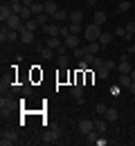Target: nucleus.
I'll use <instances>...</instances> for the list:
<instances>
[{
	"instance_id": "obj_24",
	"label": "nucleus",
	"mask_w": 135,
	"mask_h": 146,
	"mask_svg": "<svg viewBox=\"0 0 135 146\" xmlns=\"http://www.w3.org/2000/svg\"><path fill=\"white\" fill-rule=\"evenodd\" d=\"M131 81H133V79H131V74H119V86H122V88H128V86H131Z\"/></svg>"
},
{
	"instance_id": "obj_22",
	"label": "nucleus",
	"mask_w": 135,
	"mask_h": 146,
	"mask_svg": "<svg viewBox=\"0 0 135 146\" xmlns=\"http://www.w3.org/2000/svg\"><path fill=\"white\" fill-rule=\"evenodd\" d=\"M108 74H110V68H106V63L101 68H97V76L99 79H108Z\"/></svg>"
},
{
	"instance_id": "obj_40",
	"label": "nucleus",
	"mask_w": 135,
	"mask_h": 146,
	"mask_svg": "<svg viewBox=\"0 0 135 146\" xmlns=\"http://www.w3.org/2000/svg\"><path fill=\"white\" fill-rule=\"evenodd\" d=\"M23 5H25V7H32V5H34V0H23Z\"/></svg>"
},
{
	"instance_id": "obj_4",
	"label": "nucleus",
	"mask_w": 135,
	"mask_h": 146,
	"mask_svg": "<svg viewBox=\"0 0 135 146\" xmlns=\"http://www.w3.org/2000/svg\"><path fill=\"white\" fill-rule=\"evenodd\" d=\"M11 16H14V11H11V5H9V2H7V5H2V7H0V20H2V23H7Z\"/></svg>"
},
{
	"instance_id": "obj_39",
	"label": "nucleus",
	"mask_w": 135,
	"mask_h": 146,
	"mask_svg": "<svg viewBox=\"0 0 135 146\" xmlns=\"http://www.w3.org/2000/svg\"><path fill=\"white\" fill-rule=\"evenodd\" d=\"M65 52H68V47H65V45H61V47L57 50V54H65Z\"/></svg>"
},
{
	"instance_id": "obj_45",
	"label": "nucleus",
	"mask_w": 135,
	"mask_h": 146,
	"mask_svg": "<svg viewBox=\"0 0 135 146\" xmlns=\"http://www.w3.org/2000/svg\"><path fill=\"white\" fill-rule=\"evenodd\" d=\"M131 79H133V81H135V70H131Z\"/></svg>"
},
{
	"instance_id": "obj_19",
	"label": "nucleus",
	"mask_w": 135,
	"mask_h": 146,
	"mask_svg": "<svg viewBox=\"0 0 135 146\" xmlns=\"http://www.w3.org/2000/svg\"><path fill=\"white\" fill-rule=\"evenodd\" d=\"M110 40H113V34H108V32H101V36H99V43H101V47L110 45Z\"/></svg>"
},
{
	"instance_id": "obj_26",
	"label": "nucleus",
	"mask_w": 135,
	"mask_h": 146,
	"mask_svg": "<svg viewBox=\"0 0 135 146\" xmlns=\"http://www.w3.org/2000/svg\"><path fill=\"white\" fill-rule=\"evenodd\" d=\"M39 27V20L36 18H29V20H25V29H29V32H34Z\"/></svg>"
},
{
	"instance_id": "obj_7",
	"label": "nucleus",
	"mask_w": 135,
	"mask_h": 146,
	"mask_svg": "<svg viewBox=\"0 0 135 146\" xmlns=\"http://www.w3.org/2000/svg\"><path fill=\"white\" fill-rule=\"evenodd\" d=\"M2 137H7L9 142H14V144H18V133H16L14 128H2Z\"/></svg>"
},
{
	"instance_id": "obj_11",
	"label": "nucleus",
	"mask_w": 135,
	"mask_h": 146,
	"mask_svg": "<svg viewBox=\"0 0 135 146\" xmlns=\"http://www.w3.org/2000/svg\"><path fill=\"white\" fill-rule=\"evenodd\" d=\"M20 40H23V43H27V45H29V43H34V32L23 29V32H20Z\"/></svg>"
},
{
	"instance_id": "obj_30",
	"label": "nucleus",
	"mask_w": 135,
	"mask_h": 146,
	"mask_svg": "<svg viewBox=\"0 0 135 146\" xmlns=\"http://www.w3.org/2000/svg\"><path fill=\"white\" fill-rule=\"evenodd\" d=\"M70 34L79 36V34H81V25H74V23H70Z\"/></svg>"
},
{
	"instance_id": "obj_41",
	"label": "nucleus",
	"mask_w": 135,
	"mask_h": 146,
	"mask_svg": "<svg viewBox=\"0 0 135 146\" xmlns=\"http://www.w3.org/2000/svg\"><path fill=\"white\" fill-rule=\"evenodd\" d=\"M128 90H131V92L135 94V81H131V86H128Z\"/></svg>"
},
{
	"instance_id": "obj_5",
	"label": "nucleus",
	"mask_w": 135,
	"mask_h": 146,
	"mask_svg": "<svg viewBox=\"0 0 135 146\" xmlns=\"http://www.w3.org/2000/svg\"><path fill=\"white\" fill-rule=\"evenodd\" d=\"M11 110H14V101H9V99L2 97V101H0V115L5 117V115H9Z\"/></svg>"
},
{
	"instance_id": "obj_17",
	"label": "nucleus",
	"mask_w": 135,
	"mask_h": 146,
	"mask_svg": "<svg viewBox=\"0 0 135 146\" xmlns=\"http://www.w3.org/2000/svg\"><path fill=\"white\" fill-rule=\"evenodd\" d=\"M81 20H83V11H72L70 14V23H74V25H81Z\"/></svg>"
},
{
	"instance_id": "obj_20",
	"label": "nucleus",
	"mask_w": 135,
	"mask_h": 146,
	"mask_svg": "<svg viewBox=\"0 0 135 146\" xmlns=\"http://www.w3.org/2000/svg\"><path fill=\"white\" fill-rule=\"evenodd\" d=\"M106 20H108L106 11H95V20H92V23H97V25H104Z\"/></svg>"
},
{
	"instance_id": "obj_38",
	"label": "nucleus",
	"mask_w": 135,
	"mask_h": 146,
	"mask_svg": "<svg viewBox=\"0 0 135 146\" xmlns=\"http://www.w3.org/2000/svg\"><path fill=\"white\" fill-rule=\"evenodd\" d=\"M97 146H108V142H106V137H101V135H99V139H97Z\"/></svg>"
},
{
	"instance_id": "obj_44",
	"label": "nucleus",
	"mask_w": 135,
	"mask_h": 146,
	"mask_svg": "<svg viewBox=\"0 0 135 146\" xmlns=\"http://www.w3.org/2000/svg\"><path fill=\"white\" fill-rule=\"evenodd\" d=\"M9 5H16V2H23V0H7Z\"/></svg>"
},
{
	"instance_id": "obj_42",
	"label": "nucleus",
	"mask_w": 135,
	"mask_h": 146,
	"mask_svg": "<svg viewBox=\"0 0 135 146\" xmlns=\"http://www.w3.org/2000/svg\"><path fill=\"white\" fill-rule=\"evenodd\" d=\"M128 54H135V43L131 45V47H128Z\"/></svg>"
},
{
	"instance_id": "obj_12",
	"label": "nucleus",
	"mask_w": 135,
	"mask_h": 146,
	"mask_svg": "<svg viewBox=\"0 0 135 146\" xmlns=\"http://www.w3.org/2000/svg\"><path fill=\"white\" fill-rule=\"evenodd\" d=\"M61 45H63V43H61V38H57V36H47V47H52L54 52H57Z\"/></svg>"
},
{
	"instance_id": "obj_8",
	"label": "nucleus",
	"mask_w": 135,
	"mask_h": 146,
	"mask_svg": "<svg viewBox=\"0 0 135 146\" xmlns=\"http://www.w3.org/2000/svg\"><path fill=\"white\" fill-rule=\"evenodd\" d=\"M43 32L47 34V36H57V34H61V25H43Z\"/></svg>"
},
{
	"instance_id": "obj_6",
	"label": "nucleus",
	"mask_w": 135,
	"mask_h": 146,
	"mask_svg": "<svg viewBox=\"0 0 135 146\" xmlns=\"http://www.w3.org/2000/svg\"><path fill=\"white\" fill-rule=\"evenodd\" d=\"M63 45H65L68 50H74V47H79V36H74V34L65 36V38H63Z\"/></svg>"
},
{
	"instance_id": "obj_16",
	"label": "nucleus",
	"mask_w": 135,
	"mask_h": 146,
	"mask_svg": "<svg viewBox=\"0 0 135 146\" xmlns=\"http://www.w3.org/2000/svg\"><path fill=\"white\" fill-rule=\"evenodd\" d=\"M52 18L57 20V23H63V20H68V18H70V14H68L65 9H59V11L54 14V16H52Z\"/></svg>"
},
{
	"instance_id": "obj_18",
	"label": "nucleus",
	"mask_w": 135,
	"mask_h": 146,
	"mask_svg": "<svg viewBox=\"0 0 135 146\" xmlns=\"http://www.w3.org/2000/svg\"><path fill=\"white\" fill-rule=\"evenodd\" d=\"M29 9H32V14H34V16H39V14H43V11H45V2H34Z\"/></svg>"
},
{
	"instance_id": "obj_13",
	"label": "nucleus",
	"mask_w": 135,
	"mask_h": 146,
	"mask_svg": "<svg viewBox=\"0 0 135 146\" xmlns=\"http://www.w3.org/2000/svg\"><path fill=\"white\" fill-rule=\"evenodd\" d=\"M39 54H41V58H52L57 52H54L52 47H47V45H45V47H39Z\"/></svg>"
},
{
	"instance_id": "obj_27",
	"label": "nucleus",
	"mask_w": 135,
	"mask_h": 146,
	"mask_svg": "<svg viewBox=\"0 0 135 146\" xmlns=\"http://www.w3.org/2000/svg\"><path fill=\"white\" fill-rule=\"evenodd\" d=\"M117 117H119V112H117L115 108H108V110H106V119H108V121H115Z\"/></svg>"
},
{
	"instance_id": "obj_36",
	"label": "nucleus",
	"mask_w": 135,
	"mask_h": 146,
	"mask_svg": "<svg viewBox=\"0 0 135 146\" xmlns=\"http://www.w3.org/2000/svg\"><path fill=\"white\" fill-rule=\"evenodd\" d=\"M59 36H70V27H61V34H59Z\"/></svg>"
},
{
	"instance_id": "obj_37",
	"label": "nucleus",
	"mask_w": 135,
	"mask_h": 146,
	"mask_svg": "<svg viewBox=\"0 0 135 146\" xmlns=\"http://www.w3.org/2000/svg\"><path fill=\"white\" fill-rule=\"evenodd\" d=\"M106 63V68H110V70H117V63L115 61H104Z\"/></svg>"
},
{
	"instance_id": "obj_25",
	"label": "nucleus",
	"mask_w": 135,
	"mask_h": 146,
	"mask_svg": "<svg viewBox=\"0 0 135 146\" xmlns=\"http://www.w3.org/2000/svg\"><path fill=\"white\" fill-rule=\"evenodd\" d=\"M72 54L77 56V58H86V56H90V54H88V47H74Z\"/></svg>"
},
{
	"instance_id": "obj_14",
	"label": "nucleus",
	"mask_w": 135,
	"mask_h": 146,
	"mask_svg": "<svg viewBox=\"0 0 135 146\" xmlns=\"http://www.w3.org/2000/svg\"><path fill=\"white\" fill-rule=\"evenodd\" d=\"M95 128L104 135V133L108 130V119H95Z\"/></svg>"
},
{
	"instance_id": "obj_1",
	"label": "nucleus",
	"mask_w": 135,
	"mask_h": 146,
	"mask_svg": "<svg viewBox=\"0 0 135 146\" xmlns=\"http://www.w3.org/2000/svg\"><path fill=\"white\" fill-rule=\"evenodd\" d=\"M101 36V25H97V23H90V25H86L83 27V38L88 40V43H92V40H99Z\"/></svg>"
},
{
	"instance_id": "obj_28",
	"label": "nucleus",
	"mask_w": 135,
	"mask_h": 146,
	"mask_svg": "<svg viewBox=\"0 0 135 146\" xmlns=\"http://www.w3.org/2000/svg\"><path fill=\"white\" fill-rule=\"evenodd\" d=\"M34 18L39 20V25H41V27H43V25H47V18H52V16H50V14H45V11H43V14H39V16H34Z\"/></svg>"
},
{
	"instance_id": "obj_34",
	"label": "nucleus",
	"mask_w": 135,
	"mask_h": 146,
	"mask_svg": "<svg viewBox=\"0 0 135 146\" xmlns=\"http://www.w3.org/2000/svg\"><path fill=\"white\" fill-rule=\"evenodd\" d=\"M92 65H95V68H101V65H104V61H101L99 56H92Z\"/></svg>"
},
{
	"instance_id": "obj_15",
	"label": "nucleus",
	"mask_w": 135,
	"mask_h": 146,
	"mask_svg": "<svg viewBox=\"0 0 135 146\" xmlns=\"http://www.w3.org/2000/svg\"><path fill=\"white\" fill-rule=\"evenodd\" d=\"M99 50H101V43H99V40H92V43H88V54H90V56H95Z\"/></svg>"
},
{
	"instance_id": "obj_3",
	"label": "nucleus",
	"mask_w": 135,
	"mask_h": 146,
	"mask_svg": "<svg viewBox=\"0 0 135 146\" xmlns=\"http://www.w3.org/2000/svg\"><path fill=\"white\" fill-rule=\"evenodd\" d=\"M77 126H79V130H81V133L86 135V133L95 130V121H92V119H81V121H79Z\"/></svg>"
},
{
	"instance_id": "obj_2",
	"label": "nucleus",
	"mask_w": 135,
	"mask_h": 146,
	"mask_svg": "<svg viewBox=\"0 0 135 146\" xmlns=\"http://www.w3.org/2000/svg\"><path fill=\"white\" fill-rule=\"evenodd\" d=\"M59 137H61V128L54 126L52 130H47V133H43V144H54V142H59Z\"/></svg>"
},
{
	"instance_id": "obj_23",
	"label": "nucleus",
	"mask_w": 135,
	"mask_h": 146,
	"mask_svg": "<svg viewBox=\"0 0 135 146\" xmlns=\"http://www.w3.org/2000/svg\"><path fill=\"white\" fill-rule=\"evenodd\" d=\"M131 9V0H122L119 5H117V14H124V11H128Z\"/></svg>"
},
{
	"instance_id": "obj_33",
	"label": "nucleus",
	"mask_w": 135,
	"mask_h": 146,
	"mask_svg": "<svg viewBox=\"0 0 135 146\" xmlns=\"http://www.w3.org/2000/svg\"><path fill=\"white\" fill-rule=\"evenodd\" d=\"M115 36H124V38H126V27H117V29H115Z\"/></svg>"
},
{
	"instance_id": "obj_29",
	"label": "nucleus",
	"mask_w": 135,
	"mask_h": 146,
	"mask_svg": "<svg viewBox=\"0 0 135 146\" xmlns=\"http://www.w3.org/2000/svg\"><path fill=\"white\" fill-rule=\"evenodd\" d=\"M131 36H135V23L126 25V38H131Z\"/></svg>"
},
{
	"instance_id": "obj_46",
	"label": "nucleus",
	"mask_w": 135,
	"mask_h": 146,
	"mask_svg": "<svg viewBox=\"0 0 135 146\" xmlns=\"http://www.w3.org/2000/svg\"><path fill=\"white\" fill-rule=\"evenodd\" d=\"M65 2H70V0H65Z\"/></svg>"
},
{
	"instance_id": "obj_10",
	"label": "nucleus",
	"mask_w": 135,
	"mask_h": 146,
	"mask_svg": "<svg viewBox=\"0 0 135 146\" xmlns=\"http://www.w3.org/2000/svg\"><path fill=\"white\" fill-rule=\"evenodd\" d=\"M117 70H119V74H131L133 68H131L128 61H119V63H117Z\"/></svg>"
},
{
	"instance_id": "obj_31",
	"label": "nucleus",
	"mask_w": 135,
	"mask_h": 146,
	"mask_svg": "<svg viewBox=\"0 0 135 146\" xmlns=\"http://www.w3.org/2000/svg\"><path fill=\"white\" fill-rule=\"evenodd\" d=\"M106 110H108V106H104V104H97V106H95L97 115H106Z\"/></svg>"
},
{
	"instance_id": "obj_9",
	"label": "nucleus",
	"mask_w": 135,
	"mask_h": 146,
	"mask_svg": "<svg viewBox=\"0 0 135 146\" xmlns=\"http://www.w3.org/2000/svg\"><path fill=\"white\" fill-rule=\"evenodd\" d=\"M59 11V5L54 0H45V14H50V16H54Z\"/></svg>"
},
{
	"instance_id": "obj_21",
	"label": "nucleus",
	"mask_w": 135,
	"mask_h": 146,
	"mask_svg": "<svg viewBox=\"0 0 135 146\" xmlns=\"http://www.w3.org/2000/svg\"><path fill=\"white\" fill-rule=\"evenodd\" d=\"M72 97L77 99L79 104H83V90H81V86H74V88H72Z\"/></svg>"
},
{
	"instance_id": "obj_43",
	"label": "nucleus",
	"mask_w": 135,
	"mask_h": 146,
	"mask_svg": "<svg viewBox=\"0 0 135 146\" xmlns=\"http://www.w3.org/2000/svg\"><path fill=\"white\" fill-rule=\"evenodd\" d=\"M86 2H88L90 7H95V2H97V0H86Z\"/></svg>"
},
{
	"instance_id": "obj_35",
	"label": "nucleus",
	"mask_w": 135,
	"mask_h": 146,
	"mask_svg": "<svg viewBox=\"0 0 135 146\" xmlns=\"http://www.w3.org/2000/svg\"><path fill=\"white\" fill-rule=\"evenodd\" d=\"M119 88H122L119 83H117V86H113V88H110V94H113V97H117V94H119Z\"/></svg>"
},
{
	"instance_id": "obj_32",
	"label": "nucleus",
	"mask_w": 135,
	"mask_h": 146,
	"mask_svg": "<svg viewBox=\"0 0 135 146\" xmlns=\"http://www.w3.org/2000/svg\"><path fill=\"white\" fill-rule=\"evenodd\" d=\"M59 65H61V68L68 65V54H59Z\"/></svg>"
}]
</instances>
